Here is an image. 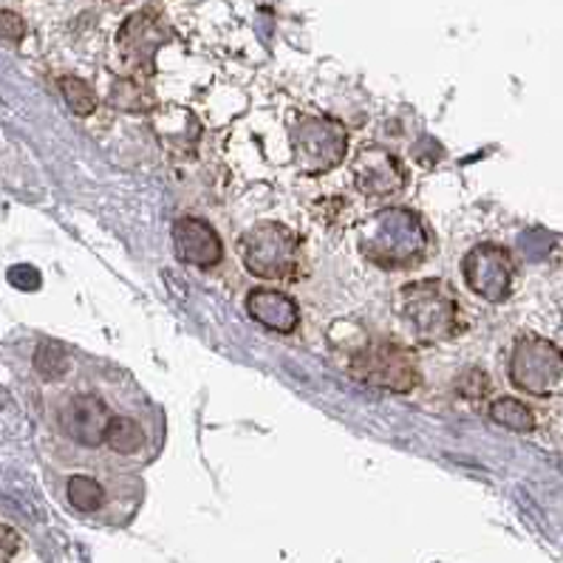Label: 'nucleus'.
Here are the masks:
<instances>
[{
	"instance_id": "obj_9",
	"label": "nucleus",
	"mask_w": 563,
	"mask_h": 563,
	"mask_svg": "<svg viewBox=\"0 0 563 563\" xmlns=\"http://www.w3.org/2000/svg\"><path fill=\"white\" fill-rule=\"evenodd\" d=\"M173 246L185 264L190 266H216L221 261V239L219 232L212 230L201 219H179L173 224Z\"/></svg>"
},
{
	"instance_id": "obj_15",
	"label": "nucleus",
	"mask_w": 563,
	"mask_h": 563,
	"mask_svg": "<svg viewBox=\"0 0 563 563\" xmlns=\"http://www.w3.org/2000/svg\"><path fill=\"white\" fill-rule=\"evenodd\" d=\"M68 368H71V357L63 352L57 343H41L37 345V352H34V372L41 374L43 379H60L66 377Z\"/></svg>"
},
{
	"instance_id": "obj_3",
	"label": "nucleus",
	"mask_w": 563,
	"mask_h": 563,
	"mask_svg": "<svg viewBox=\"0 0 563 563\" xmlns=\"http://www.w3.org/2000/svg\"><path fill=\"white\" fill-rule=\"evenodd\" d=\"M298 235L280 221H264L244 232L239 255L246 272L264 280H286L298 266Z\"/></svg>"
},
{
	"instance_id": "obj_11",
	"label": "nucleus",
	"mask_w": 563,
	"mask_h": 563,
	"mask_svg": "<svg viewBox=\"0 0 563 563\" xmlns=\"http://www.w3.org/2000/svg\"><path fill=\"white\" fill-rule=\"evenodd\" d=\"M246 312L252 314V320H258L264 329H272V332H278V334L295 332L300 323L295 300L286 292L269 289V286L252 289V292L246 295Z\"/></svg>"
},
{
	"instance_id": "obj_1",
	"label": "nucleus",
	"mask_w": 563,
	"mask_h": 563,
	"mask_svg": "<svg viewBox=\"0 0 563 563\" xmlns=\"http://www.w3.org/2000/svg\"><path fill=\"white\" fill-rule=\"evenodd\" d=\"M397 318L422 343L456 338L464 329V314L456 295L442 280H419L399 289Z\"/></svg>"
},
{
	"instance_id": "obj_2",
	"label": "nucleus",
	"mask_w": 563,
	"mask_h": 563,
	"mask_svg": "<svg viewBox=\"0 0 563 563\" xmlns=\"http://www.w3.org/2000/svg\"><path fill=\"white\" fill-rule=\"evenodd\" d=\"M360 250L377 266L405 269L424 255V230L411 212L383 210L360 227Z\"/></svg>"
},
{
	"instance_id": "obj_14",
	"label": "nucleus",
	"mask_w": 563,
	"mask_h": 563,
	"mask_svg": "<svg viewBox=\"0 0 563 563\" xmlns=\"http://www.w3.org/2000/svg\"><path fill=\"white\" fill-rule=\"evenodd\" d=\"M66 496L77 512H100L106 507V490L102 484L91 476H71L66 484Z\"/></svg>"
},
{
	"instance_id": "obj_13",
	"label": "nucleus",
	"mask_w": 563,
	"mask_h": 563,
	"mask_svg": "<svg viewBox=\"0 0 563 563\" xmlns=\"http://www.w3.org/2000/svg\"><path fill=\"white\" fill-rule=\"evenodd\" d=\"M490 417L493 422L501 424V428H510V431L527 433L536 431V413L527 402L512 397H501L490 405Z\"/></svg>"
},
{
	"instance_id": "obj_18",
	"label": "nucleus",
	"mask_w": 563,
	"mask_h": 563,
	"mask_svg": "<svg viewBox=\"0 0 563 563\" xmlns=\"http://www.w3.org/2000/svg\"><path fill=\"white\" fill-rule=\"evenodd\" d=\"M26 37V23L18 12H9V9H0V41L21 43Z\"/></svg>"
},
{
	"instance_id": "obj_5",
	"label": "nucleus",
	"mask_w": 563,
	"mask_h": 563,
	"mask_svg": "<svg viewBox=\"0 0 563 563\" xmlns=\"http://www.w3.org/2000/svg\"><path fill=\"white\" fill-rule=\"evenodd\" d=\"M352 374L360 383L391 394H408L419 383V372L411 352L394 343H379L360 352L352 363Z\"/></svg>"
},
{
	"instance_id": "obj_19",
	"label": "nucleus",
	"mask_w": 563,
	"mask_h": 563,
	"mask_svg": "<svg viewBox=\"0 0 563 563\" xmlns=\"http://www.w3.org/2000/svg\"><path fill=\"white\" fill-rule=\"evenodd\" d=\"M113 102L120 108H140L142 102H145V97H142V91L136 88V82H117V93H113Z\"/></svg>"
},
{
	"instance_id": "obj_20",
	"label": "nucleus",
	"mask_w": 563,
	"mask_h": 563,
	"mask_svg": "<svg viewBox=\"0 0 563 563\" xmlns=\"http://www.w3.org/2000/svg\"><path fill=\"white\" fill-rule=\"evenodd\" d=\"M18 550H21V536L7 523H0V561H9Z\"/></svg>"
},
{
	"instance_id": "obj_16",
	"label": "nucleus",
	"mask_w": 563,
	"mask_h": 563,
	"mask_svg": "<svg viewBox=\"0 0 563 563\" xmlns=\"http://www.w3.org/2000/svg\"><path fill=\"white\" fill-rule=\"evenodd\" d=\"M60 91L63 100H66V106L71 108L74 113L88 117V113L97 111V93H93V88L88 86L86 80H80V77H63Z\"/></svg>"
},
{
	"instance_id": "obj_12",
	"label": "nucleus",
	"mask_w": 563,
	"mask_h": 563,
	"mask_svg": "<svg viewBox=\"0 0 563 563\" xmlns=\"http://www.w3.org/2000/svg\"><path fill=\"white\" fill-rule=\"evenodd\" d=\"M102 442H106L113 453H120V456H136V453L145 451L147 433L136 419L111 417Z\"/></svg>"
},
{
	"instance_id": "obj_10",
	"label": "nucleus",
	"mask_w": 563,
	"mask_h": 563,
	"mask_svg": "<svg viewBox=\"0 0 563 563\" xmlns=\"http://www.w3.org/2000/svg\"><path fill=\"white\" fill-rule=\"evenodd\" d=\"M63 431L74 439V442L100 444L106 437V428L111 422V413H108V405L97 397H74L71 402L63 408L60 413Z\"/></svg>"
},
{
	"instance_id": "obj_6",
	"label": "nucleus",
	"mask_w": 563,
	"mask_h": 563,
	"mask_svg": "<svg viewBox=\"0 0 563 563\" xmlns=\"http://www.w3.org/2000/svg\"><path fill=\"white\" fill-rule=\"evenodd\" d=\"M464 284L471 286V292L478 298L501 303L510 298L512 280H516V261L504 246L498 244H478L462 264Z\"/></svg>"
},
{
	"instance_id": "obj_8",
	"label": "nucleus",
	"mask_w": 563,
	"mask_h": 563,
	"mask_svg": "<svg viewBox=\"0 0 563 563\" xmlns=\"http://www.w3.org/2000/svg\"><path fill=\"white\" fill-rule=\"evenodd\" d=\"M354 187L368 199H385L402 187V165L391 151L385 147H365L352 162Z\"/></svg>"
},
{
	"instance_id": "obj_17",
	"label": "nucleus",
	"mask_w": 563,
	"mask_h": 563,
	"mask_svg": "<svg viewBox=\"0 0 563 563\" xmlns=\"http://www.w3.org/2000/svg\"><path fill=\"white\" fill-rule=\"evenodd\" d=\"M456 391L459 397L478 402V399H484L487 391H490V379H487L484 372H478V368H471V372H464L462 377L456 379Z\"/></svg>"
},
{
	"instance_id": "obj_7",
	"label": "nucleus",
	"mask_w": 563,
	"mask_h": 563,
	"mask_svg": "<svg viewBox=\"0 0 563 563\" xmlns=\"http://www.w3.org/2000/svg\"><path fill=\"white\" fill-rule=\"evenodd\" d=\"M345 136L340 122L329 120H309L298 128V140H295V151H298L303 170L309 173H323L329 167L340 165L345 156Z\"/></svg>"
},
{
	"instance_id": "obj_4",
	"label": "nucleus",
	"mask_w": 563,
	"mask_h": 563,
	"mask_svg": "<svg viewBox=\"0 0 563 563\" xmlns=\"http://www.w3.org/2000/svg\"><path fill=\"white\" fill-rule=\"evenodd\" d=\"M510 383L530 397H561L563 394V352L550 340L523 334L512 345Z\"/></svg>"
}]
</instances>
